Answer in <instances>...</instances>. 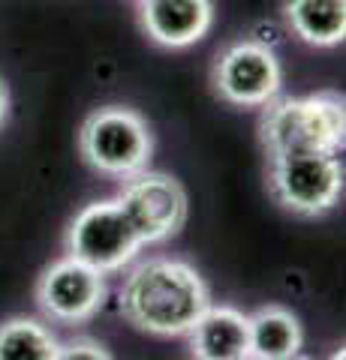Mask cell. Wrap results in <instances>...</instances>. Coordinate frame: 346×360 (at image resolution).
<instances>
[{
    "instance_id": "cell-14",
    "label": "cell",
    "mask_w": 346,
    "mask_h": 360,
    "mask_svg": "<svg viewBox=\"0 0 346 360\" xmlns=\"http://www.w3.org/2000/svg\"><path fill=\"white\" fill-rule=\"evenodd\" d=\"M54 360H111V354L94 340H73L58 348Z\"/></svg>"
},
{
    "instance_id": "cell-4",
    "label": "cell",
    "mask_w": 346,
    "mask_h": 360,
    "mask_svg": "<svg viewBox=\"0 0 346 360\" xmlns=\"http://www.w3.org/2000/svg\"><path fill=\"white\" fill-rule=\"evenodd\" d=\"M142 238L127 219L118 198L94 201L85 210L75 213L66 231V255L82 262L99 274L124 270L142 250Z\"/></svg>"
},
{
    "instance_id": "cell-13",
    "label": "cell",
    "mask_w": 346,
    "mask_h": 360,
    "mask_svg": "<svg viewBox=\"0 0 346 360\" xmlns=\"http://www.w3.org/2000/svg\"><path fill=\"white\" fill-rule=\"evenodd\" d=\"M58 336L37 319H9L0 324V360H54Z\"/></svg>"
},
{
    "instance_id": "cell-11",
    "label": "cell",
    "mask_w": 346,
    "mask_h": 360,
    "mask_svg": "<svg viewBox=\"0 0 346 360\" xmlns=\"http://www.w3.org/2000/svg\"><path fill=\"white\" fill-rule=\"evenodd\" d=\"M250 360H295L304 342L298 319L283 307H265L247 315Z\"/></svg>"
},
{
    "instance_id": "cell-8",
    "label": "cell",
    "mask_w": 346,
    "mask_h": 360,
    "mask_svg": "<svg viewBox=\"0 0 346 360\" xmlns=\"http://www.w3.org/2000/svg\"><path fill=\"white\" fill-rule=\"evenodd\" d=\"M37 303L51 321L82 324L87 319H94L106 303L103 274L66 255L39 276Z\"/></svg>"
},
{
    "instance_id": "cell-3",
    "label": "cell",
    "mask_w": 346,
    "mask_h": 360,
    "mask_svg": "<svg viewBox=\"0 0 346 360\" xmlns=\"http://www.w3.org/2000/svg\"><path fill=\"white\" fill-rule=\"evenodd\" d=\"M82 156L85 162L109 177H132L148 168L154 139L144 117L139 111L124 105L97 108L85 120L82 135Z\"/></svg>"
},
{
    "instance_id": "cell-17",
    "label": "cell",
    "mask_w": 346,
    "mask_h": 360,
    "mask_svg": "<svg viewBox=\"0 0 346 360\" xmlns=\"http://www.w3.org/2000/svg\"><path fill=\"white\" fill-rule=\"evenodd\" d=\"M244 360H250V357H244Z\"/></svg>"
},
{
    "instance_id": "cell-7",
    "label": "cell",
    "mask_w": 346,
    "mask_h": 360,
    "mask_svg": "<svg viewBox=\"0 0 346 360\" xmlns=\"http://www.w3.org/2000/svg\"><path fill=\"white\" fill-rule=\"evenodd\" d=\"M127 219L142 238V243H160L181 231L187 219V193L172 174L139 172L127 177L124 193L118 195Z\"/></svg>"
},
{
    "instance_id": "cell-12",
    "label": "cell",
    "mask_w": 346,
    "mask_h": 360,
    "mask_svg": "<svg viewBox=\"0 0 346 360\" xmlns=\"http://www.w3.org/2000/svg\"><path fill=\"white\" fill-rule=\"evenodd\" d=\"M286 18L295 37L316 49L340 45L346 37V0H289Z\"/></svg>"
},
{
    "instance_id": "cell-2",
    "label": "cell",
    "mask_w": 346,
    "mask_h": 360,
    "mask_svg": "<svg viewBox=\"0 0 346 360\" xmlns=\"http://www.w3.org/2000/svg\"><path fill=\"white\" fill-rule=\"evenodd\" d=\"M346 135L343 99L338 94H310L271 99L262 115V144L268 156L319 150L340 153Z\"/></svg>"
},
{
    "instance_id": "cell-9",
    "label": "cell",
    "mask_w": 346,
    "mask_h": 360,
    "mask_svg": "<svg viewBox=\"0 0 346 360\" xmlns=\"http://www.w3.org/2000/svg\"><path fill=\"white\" fill-rule=\"evenodd\" d=\"M139 21L151 42L163 49H190L214 25L211 0H139Z\"/></svg>"
},
{
    "instance_id": "cell-10",
    "label": "cell",
    "mask_w": 346,
    "mask_h": 360,
    "mask_svg": "<svg viewBox=\"0 0 346 360\" xmlns=\"http://www.w3.org/2000/svg\"><path fill=\"white\" fill-rule=\"evenodd\" d=\"M190 348L196 360H244L250 357L247 315L235 307H211L190 328Z\"/></svg>"
},
{
    "instance_id": "cell-5",
    "label": "cell",
    "mask_w": 346,
    "mask_h": 360,
    "mask_svg": "<svg viewBox=\"0 0 346 360\" xmlns=\"http://www.w3.org/2000/svg\"><path fill=\"white\" fill-rule=\"evenodd\" d=\"M271 195L286 210L298 217H319L340 201L343 193V165L340 153H319L301 150L271 156L268 172Z\"/></svg>"
},
{
    "instance_id": "cell-1",
    "label": "cell",
    "mask_w": 346,
    "mask_h": 360,
    "mask_svg": "<svg viewBox=\"0 0 346 360\" xmlns=\"http://www.w3.org/2000/svg\"><path fill=\"white\" fill-rule=\"evenodd\" d=\"M211 307V291L196 267L178 258H151L130 270L121 288V315L144 333L184 336Z\"/></svg>"
},
{
    "instance_id": "cell-6",
    "label": "cell",
    "mask_w": 346,
    "mask_h": 360,
    "mask_svg": "<svg viewBox=\"0 0 346 360\" xmlns=\"http://www.w3.org/2000/svg\"><path fill=\"white\" fill-rule=\"evenodd\" d=\"M214 87L232 105L262 108L277 99L283 87V70L271 45L235 42L214 63Z\"/></svg>"
},
{
    "instance_id": "cell-16",
    "label": "cell",
    "mask_w": 346,
    "mask_h": 360,
    "mask_svg": "<svg viewBox=\"0 0 346 360\" xmlns=\"http://www.w3.org/2000/svg\"><path fill=\"white\" fill-rule=\"evenodd\" d=\"M331 360H346V352H343V348H340V352H334Z\"/></svg>"
},
{
    "instance_id": "cell-15",
    "label": "cell",
    "mask_w": 346,
    "mask_h": 360,
    "mask_svg": "<svg viewBox=\"0 0 346 360\" xmlns=\"http://www.w3.org/2000/svg\"><path fill=\"white\" fill-rule=\"evenodd\" d=\"M6 111H9V94H6V84L0 82V127L6 120Z\"/></svg>"
}]
</instances>
